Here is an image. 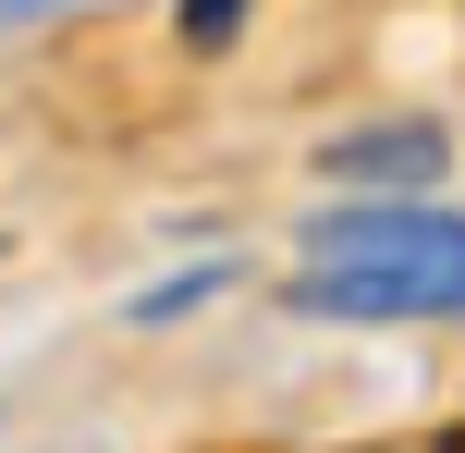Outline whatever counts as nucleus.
Listing matches in <instances>:
<instances>
[{
  "label": "nucleus",
  "instance_id": "obj_1",
  "mask_svg": "<svg viewBox=\"0 0 465 453\" xmlns=\"http://www.w3.org/2000/svg\"><path fill=\"white\" fill-rule=\"evenodd\" d=\"M294 319H343V331H441L465 319V209L441 196H331L294 233Z\"/></svg>",
  "mask_w": 465,
  "mask_h": 453
},
{
  "label": "nucleus",
  "instance_id": "obj_2",
  "mask_svg": "<svg viewBox=\"0 0 465 453\" xmlns=\"http://www.w3.org/2000/svg\"><path fill=\"white\" fill-rule=\"evenodd\" d=\"M319 172L343 196H441L453 135H441V123H343V135L319 147Z\"/></svg>",
  "mask_w": 465,
  "mask_h": 453
},
{
  "label": "nucleus",
  "instance_id": "obj_3",
  "mask_svg": "<svg viewBox=\"0 0 465 453\" xmlns=\"http://www.w3.org/2000/svg\"><path fill=\"white\" fill-rule=\"evenodd\" d=\"M221 282H232V270H184V282H147V294H135V319H184V307H209Z\"/></svg>",
  "mask_w": 465,
  "mask_h": 453
},
{
  "label": "nucleus",
  "instance_id": "obj_4",
  "mask_svg": "<svg viewBox=\"0 0 465 453\" xmlns=\"http://www.w3.org/2000/svg\"><path fill=\"white\" fill-rule=\"evenodd\" d=\"M172 13H184L196 49H232V37H245V0H172Z\"/></svg>",
  "mask_w": 465,
  "mask_h": 453
}]
</instances>
